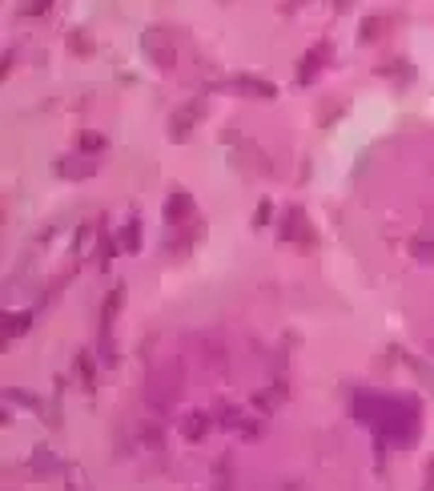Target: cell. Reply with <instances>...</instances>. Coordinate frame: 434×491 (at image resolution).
Returning a JSON list of instances; mask_svg holds the SVG:
<instances>
[{
    "label": "cell",
    "mask_w": 434,
    "mask_h": 491,
    "mask_svg": "<svg viewBox=\"0 0 434 491\" xmlns=\"http://www.w3.org/2000/svg\"><path fill=\"white\" fill-rule=\"evenodd\" d=\"M278 238H282V242H302V246H314V230L306 226V210H302V205H290V210L282 214Z\"/></svg>",
    "instance_id": "6da1fadb"
},
{
    "label": "cell",
    "mask_w": 434,
    "mask_h": 491,
    "mask_svg": "<svg viewBox=\"0 0 434 491\" xmlns=\"http://www.w3.org/2000/svg\"><path fill=\"white\" fill-rule=\"evenodd\" d=\"M201 117H205V101H189L185 109H177V113L169 117V137H173V141H185Z\"/></svg>",
    "instance_id": "7a4b0ae2"
},
{
    "label": "cell",
    "mask_w": 434,
    "mask_h": 491,
    "mask_svg": "<svg viewBox=\"0 0 434 491\" xmlns=\"http://www.w3.org/2000/svg\"><path fill=\"white\" fill-rule=\"evenodd\" d=\"M141 45H145V52H149L161 69H173L177 64V52H173V45H169V37H165V28H149Z\"/></svg>",
    "instance_id": "3957f363"
},
{
    "label": "cell",
    "mask_w": 434,
    "mask_h": 491,
    "mask_svg": "<svg viewBox=\"0 0 434 491\" xmlns=\"http://www.w3.org/2000/svg\"><path fill=\"white\" fill-rule=\"evenodd\" d=\"M189 214H193V198H189L185 189H173L169 202H165V222H169V226H185Z\"/></svg>",
    "instance_id": "277c9868"
},
{
    "label": "cell",
    "mask_w": 434,
    "mask_h": 491,
    "mask_svg": "<svg viewBox=\"0 0 434 491\" xmlns=\"http://www.w3.org/2000/svg\"><path fill=\"white\" fill-rule=\"evenodd\" d=\"M93 169H97V165L85 162V157H61V162H52V174L69 177V181H81V177H88Z\"/></svg>",
    "instance_id": "5b68a950"
},
{
    "label": "cell",
    "mask_w": 434,
    "mask_h": 491,
    "mask_svg": "<svg viewBox=\"0 0 434 491\" xmlns=\"http://www.w3.org/2000/svg\"><path fill=\"white\" fill-rule=\"evenodd\" d=\"M234 89L237 93H249V97H258V101H273V97H278V89H273L270 81H261V77H237Z\"/></svg>",
    "instance_id": "8992f818"
},
{
    "label": "cell",
    "mask_w": 434,
    "mask_h": 491,
    "mask_svg": "<svg viewBox=\"0 0 434 491\" xmlns=\"http://www.w3.org/2000/svg\"><path fill=\"white\" fill-rule=\"evenodd\" d=\"M210 423L213 419L205 415V411H189V415L181 419V435H185L189 443H201L205 439V431H210Z\"/></svg>",
    "instance_id": "52a82bcc"
},
{
    "label": "cell",
    "mask_w": 434,
    "mask_h": 491,
    "mask_svg": "<svg viewBox=\"0 0 434 491\" xmlns=\"http://www.w3.org/2000/svg\"><path fill=\"white\" fill-rule=\"evenodd\" d=\"M76 378H81V387L85 390L97 387V363H93V351H76Z\"/></svg>",
    "instance_id": "ba28073f"
},
{
    "label": "cell",
    "mask_w": 434,
    "mask_h": 491,
    "mask_svg": "<svg viewBox=\"0 0 434 491\" xmlns=\"http://www.w3.org/2000/svg\"><path fill=\"white\" fill-rule=\"evenodd\" d=\"M410 258H418V262H434V234H430V230H418V234L410 238Z\"/></svg>",
    "instance_id": "9c48e42d"
},
{
    "label": "cell",
    "mask_w": 434,
    "mask_h": 491,
    "mask_svg": "<svg viewBox=\"0 0 434 491\" xmlns=\"http://www.w3.org/2000/svg\"><path fill=\"white\" fill-rule=\"evenodd\" d=\"M326 45H318V52H310L306 61H302V69H298V85H310L314 77H318V69H322V61H326Z\"/></svg>",
    "instance_id": "30bf717a"
},
{
    "label": "cell",
    "mask_w": 434,
    "mask_h": 491,
    "mask_svg": "<svg viewBox=\"0 0 434 491\" xmlns=\"http://www.w3.org/2000/svg\"><path fill=\"white\" fill-rule=\"evenodd\" d=\"M213 487L217 491H234V459H229V455H222L217 467H213Z\"/></svg>",
    "instance_id": "8fae6325"
},
{
    "label": "cell",
    "mask_w": 434,
    "mask_h": 491,
    "mask_svg": "<svg viewBox=\"0 0 434 491\" xmlns=\"http://www.w3.org/2000/svg\"><path fill=\"white\" fill-rule=\"evenodd\" d=\"M117 242H121L125 254H137V250H141V222H137V218H129V222L121 226V238H117Z\"/></svg>",
    "instance_id": "7c38bea8"
},
{
    "label": "cell",
    "mask_w": 434,
    "mask_h": 491,
    "mask_svg": "<svg viewBox=\"0 0 434 491\" xmlns=\"http://www.w3.org/2000/svg\"><path fill=\"white\" fill-rule=\"evenodd\" d=\"M4 322H8V327H4V334H8V339H16V334H28V327H33V315H28V310H13Z\"/></svg>",
    "instance_id": "4fadbf2b"
},
{
    "label": "cell",
    "mask_w": 434,
    "mask_h": 491,
    "mask_svg": "<svg viewBox=\"0 0 434 491\" xmlns=\"http://www.w3.org/2000/svg\"><path fill=\"white\" fill-rule=\"evenodd\" d=\"M117 246H121V242H113L109 234L101 230V246H97V266H101V270H109V266H113V258H117Z\"/></svg>",
    "instance_id": "5bb4252c"
},
{
    "label": "cell",
    "mask_w": 434,
    "mask_h": 491,
    "mask_svg": "<svg viewBox=\"0 0 434 491\" xmlns=\"http://www.w3.org/2000/svg\"><path fill=\"white\" fill-rule=\"evenodd\" d=\"M33 471H37V475H49V471H57V459H52V451L49 447H37V451H33Z\"/></svg>",
    "instance_id": "9a60e30c"
},
{
    "label": "cell",
    "mask_w": 434,
    "mask_h": 491,
    "mask_svg": "<svg viewBox=\"0 0 434 491\" xmlns=\"http://www.w3.org/2000/svg\"><path fill=\"white\" fill-rule=\"evenodd\" d=\"M76 145H81V153H105V145H109V141L101 137V133H81V141H76Z\"/></svg>",
    "instance_id": "2e32d148"
},
{
    "label": "cell",
    "mask_w": 434,
    "mask_h": 491,
    "mask_svg": "<svg viewBox=\"0 0 434 491\" xmlns=\"http://www.w3.org/2000/svg\"><path fill=\"white\" fill-rule=\"evenodd\" d=\"M270 218H273V202H261L258 210H253V230H265L270 226Z\"/></svg>",
    "instance_id": "e0dca14e"
},
{
    "label": "cell",
    "mask_w": 434,
    "mask_h": 491,
    "mask_svg": "<svg viewBox=\"0 0 434 491\" xmlns=\"http://www.w3.org/2000/svg\"><path fill=\"white\" fill-rule=\"evenodd\" d=\"M69 45H73V52H81V57H85V52H93V40H85L81 33H73V37H69Z\"/></svg>",
    "instance_id": "ac0fdd59"
},
{
    "label": "cell",
    "mask_w": 434,
    "mask_h": 491,
    "mask_svg": "<svg viewBox=\"0 0 434 491\" xmlns=\"http://www.w3.org/2000/svg\"><path fill=\"white\" fill-rule=\"evenodd\" d=\"M422 491H434V455H430V463H426V487Z\"/></svg>",
    "instance_id": "d6986e66"
},
{
    "label": "cell",
    "mask_w": 434,
    "mask_h": 491,
    "mask_svg": "<svg viewBox=\"0 0 434 491\" xmlns=\"http://www.w3.org/2000/svg\"><path fill=\"white\" fill-rule=\"evenodd\" d=\"M45 4H49V0H33V4H28V13H45Z\"/></svg>",
    "instance_id": "ffe728a7"
},
{
    "label": "cell",
    "mask_w": 434,
    "mask_h": 491,
    "mask_svg": "<svg viewBox=\"0 0 434 491\" xmlns=\"http://www.w3.org/2000/svg\"><path fill=\"white\" fill-rule=\"evenodd\" d=\"M285 491H302V483H298V479H290V483H285Z\"/></svg>",
    "instance_id": "44dd1931"
}]
</instances>
